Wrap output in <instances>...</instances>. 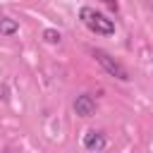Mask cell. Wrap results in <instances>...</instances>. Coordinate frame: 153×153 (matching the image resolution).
I'll return each mask as SVG.
<instances>
[{
    "label": "cell",
    "instance_id": "cell-1",
    "mask_svg": "<svg viewBox=\"0 0 153 153\" xmlns=\"http://www.w3.org/2000/svg\"><path fill=\"white\" fill-rule=\"evenodd\" d=\"M79 19L84 22L86 29H91L93 33H100V36H112L115 33V22L108 19L103 12L93 10V7H81L79 10Z\"/></svg>",
    "mask_w": 153,
    "mask_h": 153
},
{
    "label": "cell",
    "instance_id": "cell-2",
    "mask_svg": "<svg viewBox=\"0 0 153 153\" xmlns=\"http://www.w3.org/2000/svg\"><path fill=\"white\" fill-rule=\"evenodd\" d=\"M91 55L96 57V62H98V65H100L110 76H115V79H120V81H129V72H127V69H124V67H122V65H120L110 53H105L103 48H93V50H91Z\"/></svg>",
    "mask_w": 153,
    "mask_h": 153
},
{
    "label": "cell",
    "instance_id": "cell-3",
    "mask_svg": "<svg viewBox=\"0 0 153 153\" xmlns=\"http://www.w3.org/2000/svg\"><path fill=\"white\" fill-rule=\"evenodd\" d=\"M81 146H84L88 153H103L105 146H108V136H105L103 131H98V129H88V131L84 134V139H81Z\"/></svg>",
    "mask_w": 153,
    "mask_h": 153
},
{
    "label": "cell",
    "instance_id": "cell-4",
    "mask_svg": "<svg viewBox=\"0 0 153 153\" xmlns=\"http://www.w3.org/2000/svg\"><path fill=\"white\" fill-rule=\"evenodd\" d=\"M96 98L91 96V93H81V96H76V100H74V112L79 115V117H93L96 115Z\"/></svg>",
    "mask_w": 153,
    "mask_h": 153
},
{
    "label": "cell",
    "instance_id": "cell-5",
    "mask_svg": "<svg viewBox=\"0 0 153 153\" xmlns=\"http://www.w3.org/2000/svg\"><path fill=\"white\" fill-rule=\"evenodd\" d=\"M17 31H19V22H14L10 17H2L0 19V33L2 36H14Z\"/></svg>",
    "mask_w": 153,
    "mask_h": 153
},
{
    "label": "cell",
    "instance_id": "cell-6",
    "mask_svg": "<svg viewBox=\"0 0 153 153\" xmlns=\"http://www.w3.org/2000/svg\"><path fill=\"white\" fill-rule=\"evenodd\" d=\"M43 41L55 45V43H60V41H62V36H60V31H57V29H45V31H43Z\"/></svg>",
    "mask_w": 153,
    "mask_h": 153
},
{
    "label": "cell",
    "instance_id": "cell-7",
    "mask_svg": "<svg viewBox=\"0 0 153 153\" xmlns=\"http://www.w3.org/2000/svg\"><path fill=\"white\" fill-rule=\"evenodd\" d=\"M100 2H105V5L112 7V10H117V0H100Z\"/></svg>",
    "mask_w": 153,
    "mask_h": 153
}]
</instances>
